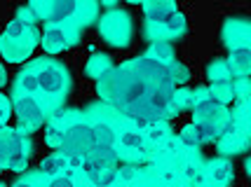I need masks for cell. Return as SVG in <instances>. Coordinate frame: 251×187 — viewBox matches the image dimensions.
Segmentation results:
<instances>
[{
	"label": "cell",
	"instance_id": "6da1fadb",
	"mask_svg": "<svg viewBox=\"0 0 251 187\" xmlns=\"http://www.w3.org/2000/svg\"><path fill=\"white\" fill-rule=\"evenodd\" d=\"M188 73L178 63H162L146 56L136 63L120 68L106 77L99 91H103L118 108L131 115L139 124H153L167 115H176V82H186Z\"/></svg>",
	"mask_w": 251,
	"mask_h": 187
},
{
	"label": "cell",
	"instance_id": "7a4b0ae2",
	"mask_svg": "<svg viewBox=\"0 0 251 187\" xmlns=\"http://www.w3.org/2000/svg\"><path fill=\"white\" fill-rule=\"evenodd\" d=\"M59 147L64 150L66 159H71L73 164L85 162L94 147V136H92V126L89 124H73L66 131H61L59 138Z\"/></svg>",
	"mask_w": 251,
	"mask_h": 187
},
{
	"label": "cell",
	"instance_id": "3957f363",
	"mask_svg": "<svg viewBox=\"0 0 251 187\" xmlns=\"http://www.w3.org/2000/svg\"><path fill=\"white\" fill-rule=\"evenodd\" d=\"M33 42H35V38H33V26L31 23L19 21V19H14V21L7 26L2 40H0V49H2L5 59L19 61V59H24V56L33 49Z\"/></svg>",
	"mask_w": 251,
	"mask_h": 187
},
{
	"label": "cell",
	"instance_id": "277c9868",
	"mask_svg": "<svg viewBox=\"0 0 251 187\" xmlns=\"http://www.w3.org/2000/svg\"><path fill=\"white\" fill-rule=\"evenodd\" d=\"M33 73H35V80H38V89L45 91L47 96H61V91L68 84L66 68H61L54 61H43Z\"/></svg>",
	"mask_w": 251,
	"mask_h": 187
},
{
	"label": "cell",
	"instance_id": "5b68a950",
	"mask_svg": "<svg viewBox=\"0 0 251 187\" xmlns=\"http://www.w3.org/2000/svg\"><path fill=\"white\" fill-rule=\"evenodd\" d=\"M17 115H19V124L22 129H35L40 126L45 120L43 105H38V101L33 96H17Z\"/></svg>",
	"mask_w": 251,
	"mask_h": 187
},
{
	"label": "cell",
	"instance_id": "8992f818",
	"mask_svg": "<svg viewBox=\"0 0 251 187\" xmlns=\"http://www.w3.org/2000/svg\"><path fill=\"white\" fill-rule=\"evenodd\" d=\"M35 10L43 12V19H47L50 23H54V21L68 19V17L77 10V5L75 2H54V5H38Z\"/></svg>",
	"mask_w": 251,
	"mask_h": 187
},
{
	"label": "cell",
	"instance_id": "52a82bcc",
	"mask_svg": "<svg viewBox=\"0 0 251 187\" xmlns=\"http://www.w3.org/2000/svg\"><path fill=\"white\" fill-rule=\"evenodd\" d=\"M43 47L50 52V54H56L66 47V33L59 28V26H47L43 35Z\"/></svg>",
	"mask_w": 251,
	"mask_h": 187
},
{
	"label": "cell",
	"instance_id": "ba28073f",
	"mask_svg": "<svg viewBox=\"0 0 251 187\" xmlns=\"http://www.w3.org/2000/svg\"><path fill=\"white\" fill-rule=\"evenodd\" d=\"M92 136H94V145H113L115 143V133L108 124H94L92 126Z\"/></svg>",
	"mask_w": 251,
	"mask_h": 187
},
{
	"label": "cell",
	"instance_id": "9c48e42d",
	"mask_svg": "<svg viewBox=\"0 0 251 187\" xmlns=\"http://www.w3.org/2000/svg\"><path fill=\"white\" fill-rule=\"evenodd\" d=\"M66 154H61V152H54V154H50L47 159H43V164H40V171L43 173H59L61 168L66 166Z\"/></svg>",
	"mask_w": 251,
	"mask_h": 187
},
{
	"label": "cell",
	"instance_id": "30bf717a",
	"mask_svg": "<svg viewBox=\"0 0 251 187\" xmlns=\"http://www.w3.org/2000/svg\"><path fill=\"white\" fill-rule=\"evenodd\" d=\"M19 89H24L28 96L33 94H38L40 89H38V80H35V73L33 70H24L22 75H19Z\"/></svg>",
	"mask_w": 251,
	"mask_h": 187
},
{
	"label": "cell",
	"instance_id": "8fae6325",
	"mask_svg": "<svg viewBox=\"0 0 251 187\" xmlns=\"http://www.w3.org/2000/svg\"><path fill=\"white\" fill-rule=\"evenodd\" d=\"M120 143L127 147V150H143V138L139 136V131H125L120 136Z\"/></svg>",
	"mask_w": 251,
	"mask_h": 187
},
{
	"label": "cell",
	"instance_id": "7c38bea8",
	"mask_svg": "<svg viewBox=\"0 0 251 187\" xmlns=\"http://www.w3.org/2000/svg\"><path fill=\"white\" fill-rule=\"evenodd\" d=\"M106 68H110V63H108V56H103V54H99V56H94L92 61H89V66H87V73L92 77H99Z\"/></svg>",
	"mask_w": 251,
	"mask_h": 187
},
{
	"label": "cell",
	"instance_id": "4fadbf2b",
	"mask_svg": "<svg viewBox=\"0 0 251 187\" xmlns=\"http://www.w3.org/2000/svg\"><path fill=\"white\" fill-rule=\"evenodd\" d=\"M47 187H73V180L68 176H56Z\"/></svg>",
	"mask_w": 251,
	"mask_h": 187
},
{
	"label": "cell",
	"instance_id": "5bb4252c",
	"mask_svg": "<svg viewBox=\"0 0 251 187\" xmlns=\"http://www.w3.org/2000/svg\"><path fill=\"white\" fill-rule=\"evenodd\" d=\"M14 187H31V183H26V180H19Z\"/></svg>",
	"mask_w": 251,
	"mask_h": 187
},
{
	"label": "cell",
	"instance_id": "9a60e30c",
	"mask_svg": "<svg viewBox=\"0 0 251 187\" xmlns=\"http://www.w3.org/2000/svg\"><path fill=\"white\" fill-rule=\"evenodd\" d=\"M2 80H5V77H2V68H0V84H2Z\"/></svg>",
	"mask_w": 251,
	"mask_h": 187
},
{
	"label": "cell",
	"instance_id": "2e32d148",
	"mask_svg": "<svg viewBox=\"0 0 251 187\" xmlns=\"http://www.w3.org/2000/svg\"><path fill=\"white\" fill-rule=\"evenodd\" d=\"M94 187H97V185H94Z\"/></svg>",
	"mask_w": 251,
	"mask_h": 187
}]
</instances>
